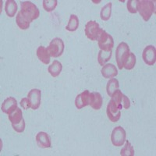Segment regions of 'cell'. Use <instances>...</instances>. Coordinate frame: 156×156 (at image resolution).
<instances>
[{
	"instance_id": "f1b7e54d",
	"label": "cell",
	"mask_w": 156,
	"mask_h": 156,
	"mask_svg": "<svg viewBox=\"0 0 156 156\" xmlns=\"http://www.w3.org/2000/svg\"><path fill=\"white\" fill-rule=\"evenodd\" d=\"M12 127L16 133H23L25 129L24 119H22L21 122L18 123V124H12Z\"/></svg>"
},
{
	"instance_id": "30bf717a",
	"label": "cell",
	"mask_w": 156,
	"mask_h": 156,
	"mask_svg": "<svg viewBox=\"0 0 156 156\" xmlns=\"http://www.w3.org/2000/svg\"><path fill=\"white\" fill-rule=\"evenodd\" d=\"M27 99L29 101L30 108L36 110L40 107L41 99V91L39 89H32L27 94Z\"/></svg>"
},
{
	"instance_id": "4fadbf2b",
	"label": "cell",
	"mask_w": 156,
	"mask_h": 156,
	"mask_svg": "<svg viewBox=\"0 0 156 156\" xmlns=\"http://www.w3.org/2000/svg\"><path fill=\"white\" fill-rule=\"evenodd\" d=\"M16 108H17V101H16V98L9 97L3 101L1 109L4 113L9 115L11 112H13Z\"/></svg>"
},
{
	"instance_id": "5bb4252c",
	"label": "cell",
	"mask_w": 156,
	"mask_h": 156,
	"mask_svg": "<svg viewBox=\"0 0 156 156\" xmlns=\"http://www.w3.org/2000/svg\"><path fill=\"white\" fill-rule=\"evenodd\" d=\"M89 90H85L76 96L75 99V105L77 109H81L83 107L89 105Z\"/></svg>"
},
{
	"instance_id": "6da1fadb",
	"label": "cell",
	"mask_w": 156,
	"mask_h": 156,
	"mask_svg": "<svg viewBox=\"0 0 156 156\" xmlns=\"http://www.w3.org/2000/svg\"><path fill=\"white\" fill-rule=\"evenodd\" d=\"M20 7H21L20 11V13L30 23L34 21V20L37 19L40 15V11L38 8L30 1L20 2Z\"/></svg>"
},
{
	"instance_id": "7402d4cb",
	"label": "cell",
	"mask_w": 156,
	"mask_h": 156,
	"mask_svg": "<svg viewBox=\"0 0 156 156\" xmlns=\"http://www.w3.org/2000/svg\"><path fill=\"white\" fill-rule=\"evenodd\" d=\"M111 57H112V51H105L100 50L98 54V62L100 64V66H105V64L110 60Z\"/></svg>"
},
{
	"instance_id": "7a4b0ae2",
	"label": "cell",
	"mask_w": 156,
	"mask_h": 156,
	"mask_svg": "<svg viewBox=\"0 0 156 156\" xmlns=\"http://www.w3.org/2000/svg\"><path fill=\"white\" fill-rule=\"evenodd\" d=\"M136 11H138L144 21H148L153 13H155L154 1L139 0L136 4Z\"/></svg>"
},
{
	"instance_id": "f546056e",
	"label": "cell",
	"mask_w": 156,
	"mask_h": 156,
	"mask_svg": "<svg viewBox=\"0 0 156 156\" xmlns=\"http://www.w3.org/2000/svg\"><path fill=\"white\" fill-rule=\"evenodd\" d=\"M122 108H125V109H128V108L130 107V101H129V99L128 98V97H126L125 94H123V96H122Z\"/></svg>"
},
{
	"instance_id": "d4e9b609",
	"label": "cell",
	"mask_w": 156,
	"mask_h": 156,
	"mask_svg": "<svg viewBox=\"0 0 156 156\" xmlns=\"http://www.w3.org/2000/svg\"><path fill=\"white\" fill-rule=\"evenodd\" d=\"M124 146L121 149L120 155L121 156H133L135 154L134 149L130 142L129 140H126Z\"/></svg>"
},
{
	"instance_id": "2e32d148",
	"label": "cell",
	"mask_w": 156,
	"mask_h": 156,
	"mask_svg": "<svg viewBox=\"0 0 156 156\" xmlns=\"http://www.w3.org/2000/svg\"><path fill=\"white\" fill-rule=\"evenodd\" d=\"M36 55L38 59L41 61L42 63L48 65L51 60V55H50L49 52H48L47 48L44 46H39L37 48L36 51Z\"/></svg>"
},
{
	"instance_id": "9a60e30c",
	"label": "cell",
	"mask_w": 156,
	"mask_h": 156,
	"mask_svg": "<svg viewBox=\"0 0 156 156\" xmlns=\"http://www.w3.org/2000/svg\"><path fill=\"white\" fill-rule=\"evenodd\" d=\"M101 73L103 77L105 79H112L118 74V70L113 64L107 63L102 66Z\"/></svg>"
},
{
	"instance_id": "ffe728a7",
	"label": "cell",
	"mask_w": 156,
	"mask_h": 156,
	"mask_svg": "<svg viewBox=\"0 0 156 156\" xmlns=\"http://www.w3.org/2000/svg\"><path fill=\"white\" fill-rule=\"evenodd\" d=\"M79 27V19L75 14H71L69 16V21L66 27V30L69 32H73L77 30Z\"/></svg>"
},
{
	"instance_id": "e0dca14e",
	"label": "cell",
	"mask_w": 156,
	"mask_h": 156,
	"mask_svg": "<svg viewBox=\"0 0 156 156\" xmlns=\"http://www.w3.org/2000/svg\"><path fill=\"white\" fill-rule=\"evenodd\" d=\"M17 4L14 0H7L5 4V13L9 17H13L17 12Z\"/></svg>"
},
{
	"instance_id": "d6986e66",
	"label": "cell",
	"mask_w": 156,
	"mask_h": 156,
	"mask_svg": "<svg viewBox=\"0 0 156 156\" xmlns=\"http://www.w3.org/2000/svg\"><path fill=\"white\" fill-rule=\"evenodd\" d=\"M8 118L9 122H11V124H18L23 119L22 110L17 107L13 112L8 115Z\"/></svg>"
},
{
	"instance_id": "ac0fdd59",
	"label": "cell",
	"mask_w": 156,
	"mask_h": 156,
	"mask_svg": "<svg viewBox=\"0 0 156 156\" xmlns=\"http://www.w3.org/2000/svg\"><path fill=\"white\" fill-rule=\"evenodd\" d=\"M62 69V63L58 60H54L53 62L48 67V72L52 77H57L61 73Z\"/></svg>"
},
{
	"instance_id": "4316f807",
	"label": "cell",
	"mask_w": 156,
	"mask_h": 156,
	"mask_svg": "<svg viewBox=\"0 0 156 156\" xmlns=\"http://www.w3.org/2000/svg\"><path fill=\"white\" fill-rule=\"evenodd\" d=\"M42 3L44 10L47 12H51L55 9L58 2L56 0H44Z\"/></svg>"
},
{
	"instance_id": "603a6c76",
	"label": "cell",
	"mask_w": 156,
	"mask_h": 156,
	"mask_svg": "<svg viewBox=\"0 0 156 156\" xmlns=\"http://www.w3.org/2000/svg\"><path fill=\"white\" fill-rule=\"evenodd\" d=\"M119 83L117 79H115V78H112V79H110V80H108V83H107V86H106V91L108 95L109 96V97H111L112 93H113L115 90L119 89Z\"/></svg>"
},
{
	"instance_id": "7c38bea8",
	"label": "cell",
	"mask_w": 156,
	"mask_h": 156,
	"mask_svg": "<svg viewBox=\"0 0 156 156\" xmlns=\"http://www.w3.org/2000/svg\"><path fill=\"white\" fill-rule=\"evenodd\" d=\"M103 98L98 92H90L89 94V105L94 110H99L102 106Z\"/></svg>"
},
{
	"instance_id": "52a82bcc",
	"label": "cell",
	"mask_w": 156,
	"mask_h": 156,
	"mask_svg": "<svg viewBox=\"0 0 156 156\" xmlns=\"http://www.w3.org/2000/svg\"><path fill=\"white\" fill-rule=\"evenodd\" d=\"M122 108V105H119L113 101L110 100L107 105L106 112L108 118L112 122H116L119 120L121 116V109Z\"/></svg>"
},
{
	"instance_id": "4dcf8cb0",
	"label": "cell",
	"mask_w": 156,
	"mask_h": 156,
	"mask_svg": "<svg viewBox=\"0 0 156 156\" xmlns=\"http://www.w3.org/2000/svg\"><path fill=\"white\" fill-rule=\"evenodd\" d=\"M20 105H21L23 109H28V108H30L27 98H22L21 101H20Z\"/></svg>"
},
{
	"instance_id": "277c9868",
	"label": "cell",
	"mask_w": 156,
	"mask_h": 156,
	"mask_svg": "<svg viewBox=\"0 0 156 156\" xmlns=\"http://www.w3.org/2000/svg\"><path fill=\"white\" fill-rule=\"evenodd\" d=\"M64 48H65V45H64V42L62 39L59 37H55L50 41L47 49L51 57L58 58L62 55Z\"/></svg>"
},
{
	"instance_id": "484cf974",
	"label": "cell",
	"mask_w": 156,
	"mask_h": 156,
	"mask_svg": "<svg viewBox=\"0 0 156 156\" xmlns=\"http://www.w3.org/2000/svg\"><path fill=\"white\" fill-rule=\"evenodd\" d=\"M135 64H136V56L133 53L129 52V56L127 57V58L125 60L124 63H123V68L128 69V70H130V69H133V67L135 66Z\"/></svg>"
},
{
	"instance_id": "9c48e42d",
	"label": "cell",
	"mask_w": 156,
	"mask_h": 156,
	"mask_svg": "<svg viewBox=\"0 0 156 156\" xmlns=\"http://www.w3.org/2000/svg\"><path fill=\"white\" fill-rule=\"evenodd\" d=\"M142 58L147 66H153L156 62V49L154 45H147L142 52Z\"/></svg>"
},
{
	"instance_id": "3957f363",
	"label": "cell",
	"mask_w": 156,
	"mask_h": 156,
	"mask_svg": "<svg viewBox=\"0 0 156 156\" xmlns=\"http://www.w3.org/2000/svg\"><path fill=\"white\" fill-rule=\"evenodd\" d=\"M129 45L126 42L119 43L115 50V60L119 69L123 68V63L129 55Z\"/></svg>"
},
{
	"instance_id": "cb8c5ba5",
	"label": "cell",
	"mask_w": 156,
	"mask_h": 156,
	"mask_svg": "<svg viewBox=\"0 0 156 156\" xmlns=\"http://www.w3.org/2000/svg\"><path fill=\"white\" fill-rule=\"evenodd\" d=\"M16 23L18 27H19V28L21 29V30H27V29H28L30 27V23L29 21H27V20L22 16L20 12H18L17 15H16Z\"/></svg>"
},
{
	"instance_id": "83f0119b",
	"label": "cell",
	"mask_w": 156,
	"mask_h": 156,
	"mask_svg": "<svg viewBox=\"0 0 156 156\" xmlns=\"http://www.w3.org/2000/svg\"><path fill=\"white\" fill-rule=\"evenodd\" d=\"M136 4H137V0H129L126 2V8L130 13H136L137 12L136 11Z\"/></svg>"
},
{
	"instance_id": "ba28073f",
	"label": "cell",
	"mask_w": 156,
	"mask_h": 156,
	"mask_svg": "<svg viewBox=\"0 0 156 156\" xmlns=\"http://www.w3.org/2000/svg\"><path fill=\"white\" fill-rule=\"evenodd\" d=\"M126 133L122 126H119L114 128L111 134V141L115 147H121L126 141Z\"/></svg>"
},
{
	"instance_id": "8992f818",
	"label": "cell",
	"mask_w": 156,
	"mask_h": 156,
	"mask_svg": "<svg viewBox=\"0 0 156 156\" xmlns=\"http://www.w3.org/2000/svg\"><path fill=\"white\" fill-rule=\"evenodd\" d=\"M103 29L100 28L99 24L94 20L87 22L84 28V32L88 39L90 41H97Z\"/></svg>"
},
{
	"instance_id": "44dd1931",
	"label": "cell",
	"mask_w": 156,
	"mask_h": 156,
	"mask_svg": "<svg viewBox=\"0 0 156 156\" xmlns=\"http://www.w3.org/2000/svg\"><path fill=\"white\" fill-rule=\"evenodd\" d=\"M112 2H108L106 5H105L101 8L100 16H101V19L104 21H107L111 17V15H112Z\"/></svg>"
},
{
	"instance_id": "8fae6325",
	"label": "cell",
	"mask_w": 156,
	"mask_h": 156,
	"mask_svg": "<svg viewBox=\"0 0 156 156\" xmlns=\"http://www.w3.org/2000/svg\"><path fill=\"white\" fill-rule=\"evenodd\" d=\"M35 140L37 146L41 148H49L51 147V138L49 135L45 132H39L36 135Z\"/></svg>"
},
{
	"instance_id": "5b68a950",
	"label": "cell",
	"mask_w": 156,
	"mask_h": 156,
	"mask_svg": "<svg viewBox=\"0 0 156 156\" xmlns=\"http://www.w3.org/2000/svg\"><path fill=\"white\" fill-rule=\"evenodd\" d=\"M98 44L100 49L105 51H111L114 47L113 37L108 34L105 30H102L98 38Z\"/></svg>"
}]
</instances>
